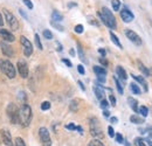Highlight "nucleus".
<instances>
[{
  "label": "nucleus",
  "instance_id": "obj_4",
  "mask_svg": "<svg viewBox=\"0 0 152 146\" xmlns=\"http://www.w3.org/2000/svg\"><path fill=\"white\" fill-rule=\"evenodd\" d=\"M7 116L12 124H19V109L14 103H10L7 107Z\"/></svg>",
  "mask_w": 152,
  "mask_h": 146
},
{
  "label": "nucleus",
  "instance_id": "obj_53",
  "mask_svg": "<svg viewBox=\"0 0 152 146\" xmlns=\"http://www.w3.org/2000/svg\"><path fill=\"white\" fill-rule=\"evenodd\" d=\"M78 85H80V88H81V89H82V90H83V91H84V90H86V87H84V85H83V83H82V82H81V81H78Z\"/></svg>",
  "mask_w": 152,
  "mask_h": 146
},
{
  "label": "nucleus",
  "instance_id": "obj_43",
  "mask_svg": "<svg viewBox=\"0 0 152 146\" xmlns=\"http://www.w3.org/2000/svg\"><path fill=\"white\" fill-rule=\"evenodd\" d=\"M77 72L81 74V75H84L86 74V69H84V67L82 64H78L77 66Z\"/></svg>",
  "mask_w": 152,
  "mask_h": 146
},
{
  "label": "nucleus",
  "instance_id": "obj_1",
  "mask_svg": "<svg viewBox=\"0 0 152 146\" xmlns=\"http://www.w3.org/2000/svg\"><path fill=\"white\" fill-rule=\"evenodd\" d=\"M99 19L102 20V22L109 27L110 29H116L117 27V23H116V19H115L114 14L111 13V11L108 8V7H102V9L97 13Z\"/></svg>",
  "mask_w": 152,
  "mask_h": 146
},
{
  "label": "nucleus",
  "instance_id": "obj_55",
  "mask_svg": "<svg viewBox=\"0 0 152 146\" xmlns=\"http://www.w3.org/2000/svg\"><path fill=\"white\" fill-rule=\"evenodd\" d=\"M76 130H77L80 133H83V128H81V126H76Z\"/></svg>",
  "mask_w": 152,
  "mask_h": 146
},
{
  "label": "nucleus",
  "instance_id": "obj_13",
  "mask_svg": "<svg viewBox=\"0 0 152 146\" xmlns=\"http://www.w3.org/2000/svg\"><path fill=\"white\" fill-rule=\"evenodd\" d=\"M1 49H2V53L5 54V56H8V57H12L14 56V50L13 48L6 43V41H2L1 42Z\"/></svg>",
  "mask_w": 152,
  "mask_h": 146
},
{
  "label": "nucleus",
  "instance_id": "obj_14",
  "mask_svg": "<svg viewBox=\"0 0 152 146\" xmlns=\"http://www.w3.org/2000/svg\"><path fill=\"white\" fill-rule=\"evenodd\" d=\"M131 77H132L133 80H136L142 87H143V89H144V91L148 92L149 91V87H148V83H146V81H145V78L143 77V76H138V75H134V74H131Z\"/></svg>",
  "mask_w": 152,
  "mask_h": 146
},
{
  "label": "nucleus",
  "instance_id": "obj_23",
  "mask_svg": "<svg viewBox=\"0 0 152 146\" xmlns=\"http://www.w3.org/2000/svg\"><path fill=\"white\" fill-rule=\"evenodd\" d=\"M110 39H111V41L114 42V43L116 45V46H117V47H118V48H121V49L123 48V47H122V43H121V41L118 40L117 35H115L113 32H110Z\"/></svg>",
  "mask_w": 152,
  "mask_h": 146
},
{
  "label": "nucleus",
  "instance_id": "obj_9",
  "mask_svg": "<svg viewBox=\"0 0 152 146\" xmlns=\"http://www.w3.org/2000/svg\"><path fill=\"white\" fill-rule=\"evenodd\" d=\"M125 35L136 46H140L142 45V39L139 37V35L136 32H133L131 29H125Z\"/></svg>",
  "mask_w": 152,
  "mask_h": 146
},
{
  "label": "nucleus",
  "instance_id": "obj_60",
  "mask_svg": "<svg viewBox=\"0 0 152 146\" xmlns=\"http://www.w3.org/2000/svg\"><path fill=\"white\" fill-rule=\"evenodd\" d=\"M73 6H76V4H68V7H73Z\"/></svg>",
  "mask_w": 152,
  "mask_h": 146
},
{
  "label": "nucleus",
  "instance_id": "obj_44",
  "mask_svg": "<svg viewBox=\"0 0 152 146\" xmlns=\"http://www.w3.org/2000/svg\"><path fill=\"white\" fill-rule=\"evenodd\" d=\"M99 63H101L102 66H104V67H107V66H108V61H107V60H105V57H103V56H102V57H99Z\"/></svg>",
  "mask_w": 152,
  "mask_h": 146
},
{
  "label": "nucleus",
  "instance_id": "obj_59",
  "mask_svg": "<svg viewBox=\"0 0 152 146\" xmlns=\"http://www.w3.org/2000/svg\"><path fill=\"white\" fill-rule=\"evenodd\" d=\"M69 54L74 56V55H75V50H74V49H70V50H69Z\"/></svg>",
  "mask_w": 152,
  "mask_h": 146
},
{
  "label": "nucleus",
  "instance_id": "obj_45",
  "mask_svg": "<svg viewBox=\"0 0 152 146\" xmlns=\"http://www.w3.org/2000/svg\"><path fill=\"white\" fill-rule=\"evenodd\" d=\"M108 133L110 137H115V130L113 128V126H109L108 128Z\"/></svg>",
  "mask_w": 152,
  "mask_h": 146
},
{
  "label": "nucleus",
  "instance_id": "obj_27",
  "mask_svg": "<svg viewBox=\"0 0 152 146\" xmlns=\"http://www.w3.org/2000/svg\"><path fill=\"white\" fill-rule=\"evenodd\" d=\"M111 5H113V9L114 11H119L121 8V0H111Z\"/></svg>",
  "mask_w": 152,
  "mask_h": 146
},
{
  "label": "nucleus",
  "instance_id": "obj_8",
  "mask_svg": "<svg viewBox=\"0 0 152 146\" xmlns=\"http://www.w3.org/2000/svg\"><path fill=\"white\" fill-rule=\"evenodd\" d=\"M39 136H40V140L41 144L43 146H52V139L49 136V131L46 128H41L39 130Z\"/></svg>",
  "mask_w": 152,
  "mask_h": 146
},
{
  "label": "nucleus",
  "instance_id": "obj_46",
  "mask_svg": "<svg viewBox=\"0 0 152 146\" xmlns=\"http://www.w3.org/2000/svg\"><path fill=\"white\" fill-rule=\"evenodd\" d=\"M66 128H68V130H72V131H74V130H76V125L75 124H68V125H66Z\"/></svg>",
  "mask_w": 152,
  "mask_h": 146
},
{
  "label": "nucleus",
  "instance_id": "obj_37",
  "mask_svg": "<svg viewBox=\"0 0 152 146\" xmlns=\"http://www.w3.org/2000/svg\"><path fill=\"white\" fill-rule=\"evenodd\" d=\"M15 146H26V144L22 138L18 137V138H15Z\"/></svg>",
  "mask_w": 152,
  "mask_h": 146
},
{
  "label": "nucleus",
  "instance_id": "obj_7",
  "mask_svg": "<svg viewBox=\"0 0 152 146\" xmlns=\"http://www.w3.org/2000/svg\"><path fill=\"white\" fill-rule=\"evenodd\" d=\"M20 42H21V45H22V50H23V54L25 56H31V55L33 54V45H32V42L27 39L26 36H22L20 37Z\"/></svg>",
  "mask_w": 152,
  "mask_h": 146
},
{
  "label": "nucleus",
  "instance_id": "obj_61",
  "mask_svg": "<svg viewBox=\"0 0 152 146\" xmlns=\"http://www.w3.org/2000/svg\"><path fill=\"white\" fill-rule=\"evenodd\" d=\"M125 146H130V144H129V143L126 142V143H125Z\"/></svg>",
  "mask_w": 152,
  "mask_h": 146
},
{
  "label": "nucleus",
  "instance_id": "obj_56",
  "mask_svg": "<svg viewBox=\"0 0 152 146\" xmlns=\"http://www.w3.org/2000/svg\"><path fill=\"white\" fill-rule=\"evenodd\" d=\"M1 26H4V19H2L1 14H0V27H1Z\"/></svg>",
  "mask_w": 152,
  "mask_h": 146
},
{
  "label": "nucleus",
  "instance_id": "obj_21",
  "mask_svg": "<svg viewBox=\"0 0 152 146\" xmlns=\"http://www.w3.org/2000/svg\"><path fill=\"white\" fill-rule=\"evenodd\" d=\"M93 69H94L96 75H107V69L101 67V66H95Z\"/></svg>",
  "mask_w": 152,
  "mask_h": 146
},
{
  "label": "nucleus",
  "instance_id": "obj_32",
  "mask_svg": "<svg viewBox=\"0 0 152 146\" xmlns=\"http://www.w3.org/2000/svg\"><path fill=\"white\" fill-rule=\"evenodd\" d=\"M89 146H104V145H103V143H102L101 140H98V139H93V140L89 143Z\"/></svg>",
  "mask_w": 152,
  "mask_h": 146
},
{
  "label": "nucleus",
  "instance_id": "obj_39",
  "mask_svg": "<svg viewBox=\"0 0 152 146\" xmlns=\"http://www.w3.org/2000/svg\"><path fill=\"white\" fill-rule=\"evenodd\" d=\"M22 1H23V4L27 6L28 9H33V2H32L31 0H22Z\"/></svg>",
  "mask_w": 152,
  "mask_h": 146
},
{
  "label": "nucleus",
  "instance_id": "obj_38",
  "mask_svg": "<svg viewBox=\"0 0 152 146\" xmlns=\"http://www.w3.org/2000/svg\"><path fill=\"white\" fill-rule=\"evenodd\" d=\"M99 107L102 108V109H107L108 107H109V103H108V101L107 99H101V104H99Z\"/></svg>",
  "mask_w": 152,
  "mask_h": 146
},
{
  "label": "nucleus",
  "instance_id": "obj_31",
  "mask_svg": "<svg viewBox=\"0 0 152 146\" xmlns=\"http://www.w3.org/2000/svg\"><path fill=\"white\" fill-rule=\"evenodd\" d=\"M74 31H75L77 34H82L84 32V27H83V25H76Z\"/></svg>",
  "mask_w": 152,
  "mask_h": 146
},
{
  "label": "nucleus",
  "instance_id": "obj_30",
  "mask_svg": "<svg viewBox=\"0 0 152 146\" xmlns=\"http://www.w3.org/2000/svg\"><path fill=\"white\" fill-rule=\"evenodd\" d=\"M50 25H52L53 27H55L57 31H60V32H63V31H64V27H62L61 25H58L56 21H53V20H52V21H50Z\"/></svg>",
  "mask_w": 152,
  "mask_h": 146
},
{
  "label": "nucleus",
  "instance_id": "obj_12",
  "mask_svg": "<svg viewBox=\"0 0 152 146\" xmlns=\"http://www.w3.org/2000/svg\"><path fill=\"white\" fill-rule=\"evenodd\" d=\"M121 18H122V20L124 22H131L133 19H134V15H133L132 12L129 8L124 7L123 9H121Z\"/></svg>",
  "mask_w": 152,
  "mask_h": 146
},
{
  "label": "nucleus",
  "instance_id": "obj_34",
  "mask_svg": "<svg viewBox=\"0 0 152 146\" xmlns=\"http://www.w3.org/2000/svg\"><path fill=\"white\" fill-rule=\"evenodd\" d=\"M35 45H37V47H38L40 50H42V43H41V40H40V36H39V34H35Z\"/></svg>",
  "mask_w": 152,
  "mask_h": 146
},
{
  "label": "nucleus",
  "instance_id": "obj_24",
  "mask_svg": "<svg viewBox=\"0 0 152 146\" xmlns=\"http://www.w3.org/2000/svg\"><path fill=\"white\" fill-rule=\"evenodd\" d=\"M115 80V84H116V88H117V91H118V93H121V95H123L124 93V90H123V85H122V83L119 82V80L115 76L114 77Z\"/></svg>",
  "mask_w": 152,
  "mask_h": 146
},
{
  "label": "nucleus",
  "instance_id": "obj_20",
  "mask_svg": "<svg viewBox=\"0 0 152 146\" xmlns=\"http://www.w3.org/2000/svg\"><path fill=\"white\" fill-rule=\"evenodd\" d=\"M138 68H139V70L143 73V75H145V76H150V75H151V74H150V70H149L140 61H138Z\"/></svg>",
  "mask_w": 152,
  "mask_h": 146
},
{
  "label": "nucleus",
  "instance_id": "obj_50",
  "mask_svg": "<svg viewBox=\"0 0 152 146\" xmlns=\"http://www.w3.org/2000/svg\"><path fill=\"white\" fill-rule=\"evenodd\" d=\"M146 131H148V134H149V137L152 139V128H146Z\"/></svg>",
  "mask_w": 152,
  "mask_h": 146
},
{
  "label": "nucleus",
  "instance_id": "obj_25",
  "mask_svg": "<svg viewBox=\"0 0 152 146\" xmlns=\"http://www.w3.org/2000/svg\"><path fill=\"white\" fill-rule=\"evenodd\" d=\"M52 19H53V21H62L63 20V15L60 12H57V11H53Z\"/></svg>",
  "mask_w": 152,
  "mask_h": 146
},
{
  "label": "nucleus",
  "instance_id": "obj_18",
  "mask_svg": "<svg viewBox=\"0 0 152 146\" xmlns=\"http://www.w3.org/2000/svg\"><path fill=\"white\" fill-rule=\"evenodd\" d=\"M128 102H129V105L131 107V109L134 111V112H138V102L132 98V97H129L128 98Z\"/></svg>",
  "mask_w": 152,
  "mask_h": 146
},
{
  "label": "nucleus",
  "instance_id": "obj_3",
  "mask_svg": "<svg viewBox=\"0 0 152 146\" xmlns=\"http://www.w3.org/2000/svg\"><path fill=\"white\" fill-rule=\"evenodd\" d=\"M0 70L5 74L8 78H14L17 76L15 67L8 60H0Z\"/></svg>",
  "mask_w": 152,
  "mask_h": 146
},
{
  "label": "nucleus",
  "instance_id": "obj_10",
  "mask_svg": "<svg viewBox=\"0 0 152 146\" xmlns=\"http://www.w3.org/2000/svg\"><path fill=\"white\" fill-rule=\"evenodd\" d=\"M17 66H18V70H19L20 76H21L22 78H27V77H28V73H29L27 63H26L23 60H19Z\"/></svg>",
  "mask_w": 152,
  "mask_h": 146
},
{
  "label": "nucleus",
  "instance_id": "obj_52",
  "mask_svg": "<svg viewBox=\"0 0 152 146\" xmlns=\"http://www.w3.org/2000/svg\"><path fill=\"white\" fill-rule=\"evenodd\" d=\"M19 12H20V14H21V15H22V17H23L25 19H28V17H27V14H26V13H25V12H23L22 9H19Z\"/></svg>",
  "mask_w": 152,
  "mask_h": 146
},
{
  "label": "nucleus",
  "instance_id": "obj_49",
  "mask_svg": "<svg viewBox=\"0 0 152 146\" xmlns=\"http://www.w3.org/2000/svg\"><path fill=\"white\" fill-rule=\"evenodd\" d=\"M98 53L102 55L103 57H105V50H104L103 48H99V49H98Z\"/></svg>",
  "mask_w": 152,
  "mask_h": 146
},
{
  "label": "nucleus",
  "instance_id": "obj_36",
  "mask_svg": "<svg viewBox=\"0 0 152 146\" xmlns=\"http://www.w3.org/2000/svg\"><path fill=\"white\" fill-rule=\"evenodd\" d=\"M115 137H116V142H117L118 144H123V143H124L123 136H122L121 133H117V134H115Z\"/></svg>",
  "mask_w": 152,
  "mask_h": 146
},
{
  "label": "nucleus",
  "instance_id": "obj_33",
  "mask_svg": "<svg viewBox=\"0 0 152 146\" xmlns=\"http://www.w3.org/2000/svg\"><path fill=\"white\" fill-rule=\"evenodd\" d=\"M43 36L46 37L47 40H52L53 39V33L50 31H48V29H45L43 31Z\"/></svg>",
  "mask_w": 152,
  "mask_h": 146
},
{
  "label": "nucleus",
  "instance_id": "obj_62",
  "mask_svg": "<svg viewBox=\"0 0 152 146\" xmlns=\"http://www.w3.org/2000/svg\"><path fill=\"white\" fill-rule=\"evenodd\" d=\"M150 74H151V75H152V69H151V70H150Z\"/></svg>",
  "mask_w": 152,
  "mask_h": 146
},
{
  "label": "nucleus",
  "instance_id": "obj_15",
  "mask_svg": "<svg viewBox=\"0 0 152 146\" xmlns=\"http://www.w3.org/2000/svg\"><path fill=\"white\" fill-rule=\"evenodd\" d=\"M116 74H117V78H119L121 81L125 82L128 80V74L124 70V68L122 66H117L116 67Z\"/></svg>",
  "mask_w": 152,
  "mask_h": 146
},
{
  "label": "nucleus",
  "instance_id": "obj_6",
  "mask_svg": "<svg viewBox=\"0 0 152 146\" xmlns=\"http://www.w3.org/2000/svg\"><path fill=\"white\" fill-rule=\"evenodd\" d=\"M4 14H5V19L7 21V23L10 25V27L13 29V31H17L19 29V21L17 20V18L7 9H4Z\"/></svg>",
  "mask_w": 152,
  "mask_h": 146
},
{
  "label": "nucleus",
  "instance_id": "obj_26",
  "mask_svg": "<svg viewBox=\"0 0 152 146\" xmlns=\"http://www.w3.org/2000/svg\"><path fill=\"white\" fill-rule=\"evenodd\" d=\"M77 52H78V56H80L81 61H83L84 63H87L88 61H87V58H86V56H84V53H83V50H82V47H81V45H80V43L77 45Z\"/></svg>",
  "mask_w": 152,
  "mask_h": 146
},
{
  "label": "nucleus",
  "instance_id": "obj_2",
  "mask_svg": "<svg viewBox=\"0 0 152 146\" xmlns=\"http://www.w3.org/2000/svg\"><path fill=\"white\" fill-rule=\"evenodd\" d=\"M32 116H33V113H32L31 107L26 103H22V105L19 109V123L23 128H27L31 124Z\"/></svg>",
  "mask_w": 152,
  "mask_h": 146
},
{
  "label": "nucleus",
  "instance_id": "obj_16",
  "mask_svg": "<svg viewBox=\"0 0 152 146\" xmlns=\"http://www.w3.org/2000/svg\"><path fill=\"white\" fill-rule=\"evenodd\" d=\"M0 36L2 37V40H5L6 42H13L15 40L14 35L12 33H10L6 29H0Z\"/></svg>",
  "mask_w": 152,
  "mask_h": 146
},
{
  "label": "nucleus",
  "instance_id": "obj_29",
  "mask_svg": "<svg viewBox=\"0 0 152 146\" xmlns=\"http://www.w3.org/2000/svg\"><path fill=\"white\" fill-rule=\"evenodd\" d=\"M138 112L143 116V117H146L148 115H149V109L146 108V107H144V105H142L139 109H138Z\"/></svg>",
  "mask_w": 152,
  "mask_h": 146
},
{
  "label": "nucleus",
  "instance_id": "obj_48",
  "mask_svg": "<svg viewBox=\"0 0 152 146\" xmlns=\"http://www.w3.org/2000/svg\"><path fill=\"white\" fill-rule=\"evenodd\" d=\"M88 22H89V23H91V25L98 26V22H97V21H95V20H94V18H89V19H88Z\"/></svg>",
  "mask_w": 152,
  "mask_h": 146
},
{
  "label": "nucleus",
  "instance_id": "obj_5",
  "mask_svg": "<svg viewBox=\"0 0 152 146\" xmlns=\"http://www.w3.org/2000/svg\"><path fill=\"white\" fill-rule=\"evenodd\" d=\"M90 133L91 136L97 137V138H103V132L102 128L98 124V120L96 118H91L90 119Z\"/></svg>",
  "mask_w": 152,
  "mask_h": 146
},
{
  "label": "nucleus",
  "instance_id": "obj_17",
  "mask_svg": "<svg viewBox=\"0 0 152 146\" xmlns=\"http://www.w3.org/2000/svg\"><path fill=\"white\" fill-rule=\"evenodd\" d=\"M94 92H95V96L97 97V99H103L104 98V91L102 90V87L98 85V87H94Z\"/></svg>",
  "mask_w": 152,
  "mask_h": 146
},
{
  "label": "nucleus",
  "instance_id": "obj_57",
  "mask_svg": "<svg viewBox=\"0 0 152 146\" xmlns=\"http://www.w3.org/2000/svg\"><path fill=\"white\" fill-rule=\"evenodd\" d=\"M56 45H57V50H62V46L58 42H56Z\"/></svg>",
  "mask_w": 152,
  "mask_h": 146
},
{
  "label": "nucleus",
  "instance_id": "obj_51",
  "mask_svg": "<svg viewBox=\"0 0 152 146\" xmlns=\"http://www.w3.org/2000/svg\"><path fill=\"white\" fill-rule=\"evenodd\" d=\"M110 122H111L113 124H116V123L118 122V119H117V117H111V118H110Z\"/></svg>",
  "mask_w": 152,
  "mask_h": 146
},
{
  "label": "nucleus",
  "instance_id": "obj_28",
  "mask_svg": "<svg viewBox=\"0 0 152 146\" xmlns=\"http://www.w3.org/2000/svg\"><path fill=\"white\" fill-rule=\"evenodd\" d=\"M69 109L72 110L73 112H76V111L78 110V103H77L76 99H74V101L70 102V104H69Z\"/></svg>",
  "mask_w": 152,
  "mask_h": 146
},
{
  "label": "nucleus",
  "instance_id": "obj_42",
  "mask_svg": "<svg viewBox=\"0 0 152 146\" xmlns=\"http://www.w3.org/2000/svg\"><path fill=\"white\" fill-rule=\"evenodd\" d=\"M136 143H137V145L138 146H146L145 140H144V139H142V138H137V139H136Z\"/></svg>",
  "mask_w": 152,
  "mask_h": 146
},
{
  "label": "nucleus",
  "instance_id": "obj_22",
  "mask_svg": "<svg viewBox=\"0 0 152 146\" xmlns=\"http://www.w3.org/2000/svg\"><path fill=\"white\" fill-rule=\"evenodd\" d=\"M130 90H131L132 93H134V95H140V93H142L139 85L136 84V83H130Z\"/></svg>",
  "mask_w": 152,
  "mask_h": 146
},
{
  "label": "nucleus",
  "instance_id": "obj_35",
  "mask_svg": "<svg viewBox=\"0 0 152 146\" xmlns=\"http://www.w3.org/2000/svg\"><path fill=\"white\" fill-rule=\"evenodd\" d=\"M50 109V103L48 102V101H46V102H43L42 104H41V110H49Z\"/></svg>",
  "mask_w": 152,
  "mask_h": 146
},
{
  "label": "nucleus",
  "instance_id": "obj_40",
  "mask_svg": "<svg viewBox=\"0 0 152 146\" xmlns=\"http://www.w3.org/2000/svg\"><path fill=\"white\" fill-rule=\"evenodd\" d=\"M97 81L98 83H105V75H97Z\"/></svg>",
  "mask_w": 152,
  "mask_h": 146
},
{
  "label": "nucleus",
  "instance_id": "obj_11",
  "mask_svg": "<svg viewBox=\"0 0 152 146\" xmlns=\"http://www.w3.org/2000/svg\"><path fill=\"white\" fill-rule=\"evenodd\" d=\"M1 138H2V142L6 146H13V142H12V136H11V132L7 130V128H2L1 130Z\"/></svg>",
  "mask_w": 152,
  "mask_h": 146
},
{
  "label": "nucleus",
  "instance_id": "obj_54",
  "mask_svg": "<svg viewBox=\"0 0 152 146\" xmlns=\"http://www.w3.org/2000/svg\"><path fill=\"white\" fill-rule=\"evenodd\" d=\"M103 116H104V117H109V116H110V112H109L108 110H104V111H103Z\"/></svg>",
  "mask_w": 152,
  "mask_h": 146
},
{
  "label": "nucleus",
  "instance_id": "obj_58",
  "mask_svg": "<svg viewBox=\"0 0 152 146\" xmlns=\"http://www.w3.org/2000/svg\"><path fill=\"white\" fill-rule=\"evenodd\" d=\"M145 142H146V143L149 144V146H152V140H150V139H146Z\"/></svg>",
  "mask_w": 152,
  "mask_h": 146
},
{
  "label": "nucleus",
  "instance_id": "obj_41",
  "mask_svg": "<svg viewBox=\"0 0 152 146\" xmlns=\"http://www.w3.org/2000/svg\"><path fill=\"white\" fill-rule=\"evenodd\" d=\"M109 102H110V104L113 107H116V98H115V96L113 93H110V96H109Z\"/></svg>",
  "mask_w": 152,
  "mask_h": 146
},
{
  "label": "nucleus",
  "instance_id": "obj_19",
  "mask_svg": "<svg viewBox=\"0 0 152 146\" xmlns=\"http://www.w3.org/2000/svg\"><path fill=\"white\" fill-rule=\"evenodd\" d=\"M130 122L133 124H143L145 120L143 118H140L138 115H132V116H130Z\"/></svg>",
  "mask_w": 152,
  "mask_h": 146
},
{
  "label": "nucleus",
  "instance_id": "obj_47",
  "mask_svg": "<svg viewBox=\"0 0 152 146\" xmlns=\"http://www.w3.org/2000/svg\"><path fill=\"white\" fill-rule=\"evenodd\" d=\"M62 62H63L64 64H67V67H72V66H73L72 62H70L69 60H67V58H62Z\"/></svg>",
  "mask_w": 152,
  "mask_h": 146
}]
</instances>
